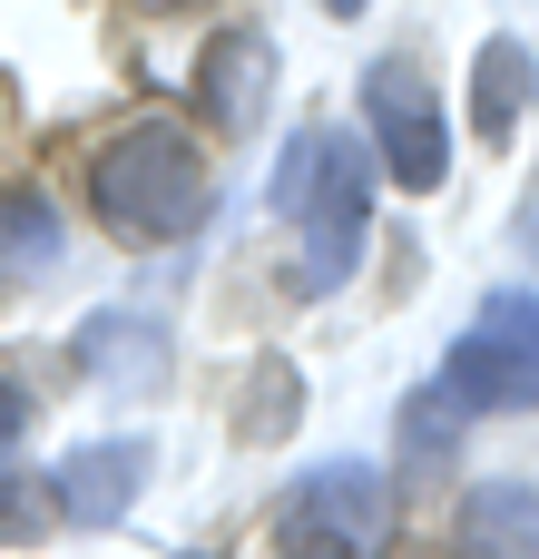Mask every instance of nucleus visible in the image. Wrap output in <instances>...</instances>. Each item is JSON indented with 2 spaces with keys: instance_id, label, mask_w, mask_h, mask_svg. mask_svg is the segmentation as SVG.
<instances>
[{
  "instance_id": "f257e3e1",
  "label": "nucleus",
  "mask_w": 539,
  "mask_h": 559,
  "mask_svg": "<svg viewBox=\"0 0 539 559\" xmlns=\"http://www.w3.org/2000/svg\"><path fill=\"white\" fill-rule=\"evenodd\" d=\"M88 206H98V226L118 246H177L216 206V157L177 118H137L88 157Z\"/></svg>"
},
{
  "instance_id": "f03ea898",
  "label": "nucleus",
  "mask_w": 539,
  "mask_h": 559,
  "mask_svg": "<svg viewBox=\"0 0 539 559\" xmlns=\"http://www.w3.org/2000/svg\"><path fill=\"white\" fill-rule=\"evenodd\" d=\"M265 197H275V216L304 236L295 285H304V295H334V285L363 265V236H373V157H363V138H344V128H295L285 157H275V177H265Z\"/></svg>"
},
{
  "instance_id": "7ed1b4c3",
  "label": "nucleus",
  "mask_w": 539,
  "mask_h": 559,
  "mask_svg": "<svg viewBox=\"0 0 539 559\" xmlns=\"http://www.w3.org/2000/svg\"><path fill=\"white\" fill-rule=\"evenodd\" d=\"M383 550H393V481L373 462H314L275 511V559H383Z\"/></svg>"
},
{
  "instance_id": "20e7f679",
  "label": "nucleus",
  "mask_w": 539,
  "mask_h": 559,
  "mask_svg": "<svg viewBox=\"0 0 539 559\" xmlns=\"http://www.w3.org/2000/svg\"><path fill=\"white\" fill-rule=\"evenodd\" d=\"M432 393L452 413H530L539 403V295H491L471 314V334L442 354Z\"/></svg>"
},
{
  "instance_id": "39448f33",
  "label": "nucleus",
  "mask_w": 539,
  "mask_h": 559,
  "mask_svg": "<svg viewBox=\"0 0 539 559\" xmlns=\"http://www.w3.org/2000/svg\"><path fill=\"white\" fill-rule=\"evenodd\" d=\"M363 138L383 157L393 187L432 197L452 177V108H442V79H422L412 59H373L363 69Z\"/></svg>"
},
{
  "instance_id": "423d86ee",
  "label": "nucleus",
  "mask_w": 539,
  "mask_h": 559,
  "mask_svg": "<svg viewBox=\"0 0 539 559\" xmlns=\"http://www.w3.org/2000/svg\"><path fill=\"white\" fill-rule=\"evenodd\" d=\"M147 442H79L59 472H49V491H59V521H79V531H118L128 511H137V491H147Z\"/></svg>"
},
{
  "instance_id": "0eeeda50",
  "label": "nucleus",
  "mask_w": 539,
  "mask_h": 559,
  "mask_svg": "<svg viewBox=\"0 0 539 559\" xmlns=\"http://www.w3.org/2000/svg\"><path fill=\"white\" fill-rule=\"evenodd\" d=\"M265 69H275L265 29H226V39H206V59H196V98H206V128H216V138H245V128L265 118Z\"/></svg>"
},
{
  "instance_id": "6e6552de",
  "label": "nucleus",
  "mask_w": 539,
  "mask_h": 559,
  "mask_svg": "<svg viewBox=\"0 0 539 559\" xmlns=\"http://www.w3.org/2000/svg\"><path fill=\"white\" fill-rule=\"evenodd\" d=\"M462 559H539V491L520 481H481L462 501V531H452Z\"/></svg>"
},
{
  "instance_id": "1a4fd4ad",
  "label": "nucleus",
  "mask_w": 539,
  "mask_h": 559,
  "mask_svg": "<svg viewBox=\"0 0 539 559\" xmlns=\"http://www.w3.org/2000/svg\"><path fill=\"white\" fill-rule=\"evenodd\" d=\"M539 88V59L520 39H481V59H471V128L481 138H511L520 128V108H530Z\"/></svg>"
},
{
  "instance_id": "9d476101",
  "label": "nucleus",
  "mask_w": 539,
  "mask_h": 559,
  "mask_svg": "<svg viewBox=\"0 0 539 559\" xmlns=\"http://www.w3.org/2000/svg\"><path fill=\"white\" fill-rule=\"evenodd\" d=\"M79 354H88L98 373H137V383H157V373H167V334H157V324H137V334H128L118 314H98V324L79 334Z\"/></svg>"
},
{
  "instance_id": "9b49d317",
  "label": "nucleus",
  "mask_w": 539,
  "mask_h": 559,
  "mask_svg": "<svg viewBox=\"0 0 539 559\" xmlns=\"http://www.w3.org/2000/svg\"><path fill=\"white\" fill-rule=\"evenodd\" d=\"M0 255L10 265H59V206L39 187H10L0 197Z\"/></svg>"
},
{
  "instance_id": "f8f14e48",
  "label": "nucleus",
  "mask_w": 539,
  "mask_h": 559,
  "mask_svg": "<svg viewBox=\"0 0 539 559\" xmlns=\"http://www.w3.org/2000/svg\"><path fill=\"white\" fill-rule=\"evenodd\" d=\"M49 511H59L49 472H20V462H0V550H29V540L49 531Z\"/></svg>"
},
{
  "instance_id": "ddd939ff",
  "label": "nucleus",
  "mask_w": 539,
  "mask_h": 559,
  "mask_svg": "<svg viewBox=\"0 0 539 559\" xmlns=\"http://www.w3.org/2000/svg\"><path fill=\"white\" fill-rule=\"evenodd\" d=\"M20 423H29V393H20V383H10V373H0V452H10V442H20Z\"/></svg>"
},
{
  "instance_id": "4468645a",
  "label": "nucleus",
  "mask_w": 539,
  "mask_h": 559,
  "mask_svg": "<svg viewBox=\"0 0 539 559\" xmlns=\"http://www.w3.org/2000/svg\"><path fill=\"white\" fill-rule=\"evenodd\" d=\"M324 10H334V20H354V10H363V0H324Z\"/></svg>"
},
{
  "instance_id": "2eb2a0df",
  "label": "nucleus",
  "mask_w": 539,
  "mask_h": 559,
  "mask_svg": "<svg viewBox=\"0 0 539 559\" xmlns=\"http://www.w3.org/2000/svg\"><path fill=\"white\" fill-rule=\"evenodd\" d=\"M403 559H462V550H403Z\"/></svg>"
}]
</instances>
